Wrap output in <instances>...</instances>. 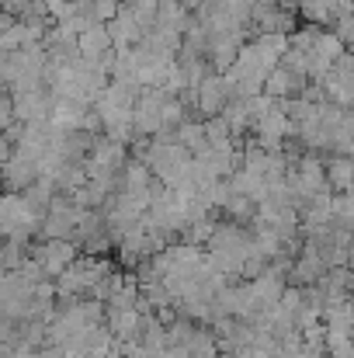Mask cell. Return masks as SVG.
Returning <instances> with one entry per match:
<instances>
[{
	"label": "cell",
	"instance_id": "obj_1",
	"mask_svg": "<svg viewBox=\"0 0 354 358\" xmlns=\"http://www.w3.org/2000/svg\"><path fill=\"white\" fill-rule=\"evenodd\" d=\"M77 49H80L84 59H101L108 49H115L108 24H91V28H84V31L77 35Z\"/></svg>",
	"mask_w": 354,
	"mask_h": 358
},
{
	"label": "cell",
	"instance_id": "obj_2",
	"mask_svg": "<svg viewBox=\"0 0 354 358\" xmlns=\"http://www.w3.org/2000/svg\"><path fill=\"white\" fill-rule=\"evenodd\" d=\"M226 101V84L219 77H202L198 84V108L202 112H219Z\"/></svg>",
	"mask_w": 354,
	"mask_h": 358
},
{
	"label": "cell",
	"instance_id": "obj_3",
	"mask_svg": "<svg viewBox=\"0 0 354 358\" xmlns=\"http://www.w3.org/2000/svg\"><path fill=\"white\" fill-rule=\"evenodd\" d=\"M118 10H121V0H91V14L98 24H108Z\"/></svg>",
	"mask_w": 354,
	"mask_h": 358
},
{
	"label": "cell",
	"instance_id": "obj_4",
	"mask_svg": "<svg viewBox=\"0 0 354 358\" xmlns=\"http://www.w3.org/2000/svg\"><path fill=\"white\" fill-rule=\"evenodd\" d=\"M35 3H42V0H0V10H7V14L21 17V14H28Z\"/></svg>",
	"mask_w": 354,
	"mask_h": 358
},
{
	"label": "cell",
	"instance_id": "obj_5",
	"mask_svg": "<svg viewBox=\"0 0 354 358\" xmlns=\"http://www.w3.org/2000/svg\"><path fill=\"white\" fill-rule=\"evenodd\" d=\"M230 213H233L236 220H246V216H250V202L236 195V199H230Z\"/></svg>",
	"mask_w": 354,
	"mask_h": 358
},
{
	"label": "cell",
	"instance_id": "obj_6",
	"mask_svg": "<svg viewBox=\"0 0 354 358\" xmlns=\"http://www.w3.org/2000/svg\"><path fill=\"white\" fill-rule=\"evenodd\" d=\"M10 157H14V143H10L7 136H0V167H3Z\"/></svg>",
	"mask_w": 354,
	"mask_h": 358
},
{
	"label": "cell",
	"instance_id": "obj_7",
	"mask_svg": "<svg viewBox=\"0 0 354 358\" xmlns=\"http://www.w3.org/2000/svg\"><path fill=\"white\" fill-rule=\"evenodd\" d=\"M205 0H184V7H202Z\"/></svg>",
	"mask_w": 354,
	"mask_h": 358
}]
</instances>
